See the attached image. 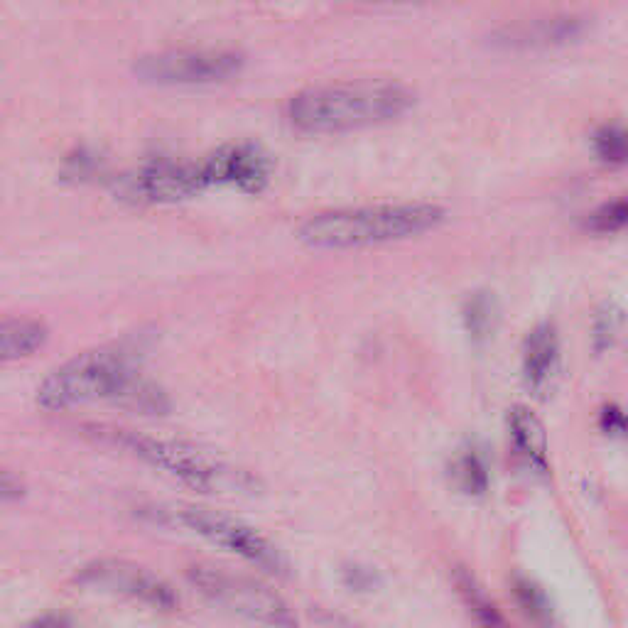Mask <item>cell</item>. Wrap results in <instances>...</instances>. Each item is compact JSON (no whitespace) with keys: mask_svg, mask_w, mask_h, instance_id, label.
Here are the masks:
<instances>
[{"mask_svg":"<svg viewBox=\"0 0 628 628\" xmlns=\"http://www.w3.org/2000/svg\"><path fill=\"white\" fill-rule=\"evenodd\" d=\"M99 400L143 415H165L170 410L165 391L138 371L128 351L113 346L86 351L67 361L52 371L37 391V405L52 413Z\"/></svg>","mask_w":628,"mask_h":628,"instance_id":"obj_1","label":"cell"},{"mask_svg":"<svg viewBox=\"0 0 628 628\" xmlns=\"http://www.w3.org/2000/svg\"><path fill=\"white\" fill-rule=\"evenodd\" d=\"M415 106L410 86L388 79H361L317 86L288 104V121L300 133L332 135L381 126Z\"/></svg>","mask_w":628,"mask_h":628,"instance_id":"obj_2","label":"cell"},{"mask_svg":"<svg viewBox=\"0 0 628 628\" xmlns=\"http://www.w3.org/2000/svg\"><path fill=\"white\" fill-rule=\"evenodd\" d=\"M445 209L437 204H381L337 209L312 216L300 226V241L312 248H364L400 241L437 229Z\"/></svg>","mask_w":628,"mask_h":628,"instance_id":"obj_3","label":"cell"},{"mask_svg":"<svg viewBox=\"0 0 628 628\" xmlns=\"http://www.w3.org/2000/svg\"><path fill=\"white\" fill-rule=\"evenodd\" d=\"M111 437L150 467L165 471L172 479L202 494L248 496L258 491V479L251 471L221 457L216 449L197 445V442L135 435V432H116Z\"/></svg>","mask_w":628,"mask_h":628,"instance_id":"obj_4","label":"cell"},{"mask_svg":"<svg viewBox=\"0 0 628 628\" xmlns=\"http://www.w3.org/2000/svg\"><path fill=\"white\" fill-rule=\"evenodd\" d=\"M187 577L202 592L204 599L229 614L265 628H297L295 616H292L290 606L283 602V597L258 579L214 565L189 567Z\"/></svg>","mask_w":628,"mask_h":628,"instance_id":"obj_5","label":"cell"},{"mask_svg":"<svg viewBox=\"0 0 628 628\" xmlns=\"http://www.w3.org/2000/svg\"><path fill=\"white\" fill-rule=\"evenodd\" d=\"M162 513L172 523L184 525V528L197 533L199 538L209 540L216 548L234 552V555L243 557L251 565L270 572V575H283L285 572L283 555H280L278 548L263 533H258L253 525L238 521L229 513L211 511V508L204 506H189V503H180V506H172L170 511Z\"/></svg>","mask_w":628,"mask_h":628,"instance_id":"obj_6","label":"cell"},{"mask_svg":"<svg viewBox=\"0 0 628 628\" xmlns=\"http://www.w3.org/2000/svg\"><path fill=\"white\" fill-rule=\"evenodd\" d=\"M243 54L236 50H177L143 57L135 74L153 84H211L241 72Z\"/></svg>","mask_w":628,"mask_h":628,"instance_id":"obj_7","label":"cell"},{"mask_svg":"<svg viewBox=\"0 0 628 628\" xmlns=\"http://www.w3.org/2000/svg\"><path fill=\"white\" fill-rule=\"evenodd\" d=\"M77 582L84 587L99 589V592L118 594V597L133 599V602L155 606V609H172L177 604L170 584L128 560L108 557V560L91 562L79 572Z\"/></svg>","mask_w":628,"mask_h":628,"instance_id":"obj_8","label":"cell"},{"mask_svg":"<svg viewBox=\"0 0 628 628\" xmlns=\"http://www.w3.org/2000/svg\"><path fill=\"white\" fill-rule=\"evenodd\" d=\"M207 187H234L256 194L268 187L273 177V160L256 143H229L216 148L202 160Z\"/></svg>","mask_w":628,"mask_h":628,"instance_id":"obj_9","label":"cell"},{"mask_svg":"<svg viewBox=\"0 0 628 628\" xmlns=\"http://www.w3.org/2000/svg\"><path fill=\"white\" fill-rule=\"evenodd\" d=\"M123 189L135 202L175 204L209 187L207 180H204L202 162L155 160L145 165L143 170L135 172L133 177H128Z\"/></svg>","mask_w":628,"mask_h":628,"instance_id":"obj_10","label":"cell"},{"mask_svg":"<svg viewBox=\"0 0 628 628\" xmlns=\"http://www.w3.org/2000/svg\"><path fill=\"white\" fill-rule=\"evenodd\" d=\"M560 368V339L552 324H540L528 334L523 346V378L530 393L545 398L555 386Z\"/></svg>","mask_w":628,"mask_h":628,"instance_id":"obj_11","label":"cell"},{"mask_svg":"<svg viewBox=\"0 0 628 628\" xmlns=\"http://www.w3.org/2000/svg\"><path fill=\"white\" fill-rule=\"evenodd\" d=\"M584 32V20L572 18V15H560V18L535 20V23L506 27L496 35V42L513 50H538V47L562 45V42L575 40Z\"/></svg>","mask_w":628,"mask_h":628,"instance_id":"obj_12","label":"cell"},{"mask_svg":"<svg viewBox=\"0 0 628 628\" xmlns=\"http://www.w3.org/2000/svg\"><path fill=\"white\" fill-rule=\"evenodd\" d=\"M508 430H511L513 447L525 467L538 471V474H548V435H545V427L538 415L530 408L516 405L508 415Z\"/></svg>","mask_w":628,"mask_h":628,"instance_id":"obj_13","label":"cell"},{"mask_svg":"<svg viewBox=\"0 0 628 628\" xmlns=\"http://www.w3.org/2000/svg\"><path fill=\"white\" fill-rule=\"evenodd\" d=\"M47 341V327L35 319H5L0 324V359H27L42 349Z\"/></svg>","mask_w":628,"mask_h":628,"instance_id":"obj_14","label":"cell"},{"mask_svg":"<svg viewBox=\"0 0 628 628\" xmlns=\"http://www.w3.org/2000/svg\"><path fill=\"white\" fill-rule=\"evenodd\" d=\"M454 584L459 589V597H462L464 606H467L469 616L474 619V624L479 628H513L508 624L506 616L501 614V609L486 597L484 587L476 582V577L471 572L459 567L457 575H454Z\"/></svg>","mask_w":628,"mask_h":628,"instance_id":"obj_15","label":"cell"},{"mask_svg":"<svg viewBox=\"0 0 628 628\" xmlns=\"http://www.w3.org/2000/svg\"><path fill=\"white\" fill-rule=\"evenodd\" d=\"M498 317H501V310H498V300L491 292H476L464 305V324L476 341H484L494 334Z\"/></svg>","mask_w":628,"mask_h":628,"instance_id":"obj_16","label":"cell"},{"mask_svg":"<svg viewBox=\"0 0 628 628\" xmlns=\"http://www.w3.org/2000/svg\"><path fill=\"white\" fill-rule=\"evenodd\" d=\"M594 155L599 162L609 167H624L628 165V126L621 123H606L594 131L592 138Z\"/></svg>","mask_w":628,"mask_h":628,"instance_id":"obj_17","label":"cell"},{"mask_svg":"<svg viewBox=\"0 0 628 628\" xmlns=\"http://www.w3.org/2000/svg\"><path fill=\"white\" fill-rule=\"evenodd\" d=\"M584 229L592 234H616V231L628 229V197L606 202L592 211L584 221Z\"/></svg>","mask_w":628,"mask_h":628,"instance_id":"obj_18","label":"cell"},{"mask_svg":"<svg viewBox=\"0 0 628 628\" xmlns=\"http://www.w3.org/2000/svg\"><path fill=\"white\" fill-rule=\"evenodd\" d=\"M454 481L462 491L467 494H484L486 486H489V474H486V467L481 464V459L476 457L474 452L462 454V457L454 462Z\"/></svg>","mask_w":628,"mask_h":628,"instance_id":"obj_19","label":"cell"},{"mask_svg":"<svg viewBox=\"0 0 628 628\" xmlns=\"http://www.w3.org/2000/svg\"><path fill=\"white\" fill-rule=\"evenodd\" d=\"M516 597L518 604L523 606L525 614L540 626H552V609L548 597H545L543 589L538 587L535 582L530 579H518L516 582Z\"/></svg>","mask_w":628,"mask_h":628,"instance_id":"obj_20","label":"cell"},{"mask_svg":"<svg viewBox=\"0 0 628 628\" xmlns=\"http://www.w3.org/2000/svg\"><path fill=\"white\" fill-rule=\"evenodd\" d=\"M619 324H621V312L616 310V307L604 305L602 310H599L597 324H594V341H597L599 351H604L606 346L614 341L616 332H619Z\"/></svg>","mask_w":628,"mask_h":628,"instance_id":"obj_21","label":"cell"},{"mask_svg":"<svg viewBox=\"0 0 628 628\" xmlns=\"http://www.w3.org/2000/svg\"><path fill=\"white\" fill-rule=\"evenodd\" d=\"M599 427L609 437H619V440L628 442V413L619 405H604L599 413Z\"/></svg>","mask_w":628,"mask_h":628,"instance_id":"obj_22","label":"cell"},{"mask_svg":"<svg viewBox=\"0 0 628 628\" xmlns=\"http://www.w3.org/2000/svg\"><path fill=\"white\" fill-rule=\"evenodd\" d=\"M317 621L322 628H364L361 624H354V621L344 619V616L329 614V611H319Z\"/></svg>","mask_w":628,"mask_h":628,"instance_id":"obj_23","label":"cell"},{"mask_svg":"<svg viewBox=\"0 0 628 628\" xmlns=\"http://www.w3.org/2000/svg\"><path fill=\"white\" fill-rule=\"evenodd\" d=\"M23 628H72V624H69L64 616L47 614V616H40V619L30 621V624H25Z\"/></svg>","mask_w":628,"mask_h":628,"instance_id":"obj_24","label":"cell"},{"mask_svg":"<svg viewBox=\"0 0 628 628\" xmlns=\"http://www.w3.org/2000/svg\"><path fill=\"white\" fill-rule=\"evenodd\" d=\"M23 494V486H13V476L8 474V471H5L3 474V501H10V498H15V496H20Z\"/></svg>","mask_w":628,"mask_h":628,"instance_id":"obj_25","label":"cell"},{"mask_svg":"<svg viewBox=\"0 0 628 628\" xmlns=\"http://www.w3.org/2000/svg\"><path fill=\"white\" fill-rule=\"evenodd\" d=\"M373 3H403V0H373Z\"/></svg>","mask_w":628,"mask_h":628,"instance_id":"obj_26","label":"cell"}]
</instances>
